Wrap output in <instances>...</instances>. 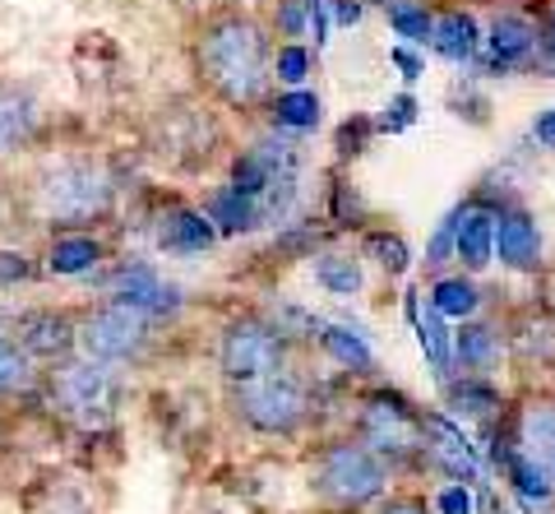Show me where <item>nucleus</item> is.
Returning a JSON list of instances; mask_svg holds the SVG:
<instances>
[{"mask_svg":"<svg viewBox=\"0 0 555 514\" xmlns=\"http://www.w3.org/2000/svg\"><path fill=\"white\" fill-rule=\"evenodd\" d=\"M273 28L255 10L222 0L195 20L190 75L195 89L228 112H255L273 93Z\"/></svg>","mask_w":555,"mask_h":514,"instance_id":"1","label":"nucleus"},{"mask_svg":"<svg viewBox=\"0 0 555 514\" xmlns=\"http://www.w3.org/2000/svg\"><path fill=\"white\" fill-rule=\"evenodd\" d=\"M28 195L51 232H98L116 218L120 177L102 153H61L38 167Z\"/></svg>","mask_w":555,"mask_h":514,"instance_id":"2","label":"nucleus"},{"mask_svg":"<svg viewBox=\"0 0 555 514\" xmlns=\"http://www.w3.org/2000/svg\"><path fill=\"white\" fill-rule=\"evenodd\" d=\"M120 371L126 367L98 362V357H89V352H69V357H61V362H47L42 385H47V399L61 417L98 432V426L116 422L120 403H126V394H130Z\"/></svg>","mask_w":555,"mask_h":514,"instance_id":"3","label":"nucleus"},{"mask_svg":"<svg viewBox=\"0 0 555 514\" xmlns=\"http://www.w3.org/2000/svg\"><path fill=\"white\" fill-rule=\"evenodd\" d=\"M310 491L334 510H366L375 501H385L389 487V459H379L361 436H338L315 445L310 454Z\"/></svg>","mask_w":555,"mask_h":514,"instance_id":"4","label":"nucleus"},{"mask_svg":"<svg viewBox=\"0 0 555 514\" xmlns=\"http://www.w3.org/2000/svg\"><path fill=\"white\" fill-rule=\"evenodd\" d=\"M222 140H228V130H222L214 102L204 93L199 98H167L144 126L149 153L171 171H204L218 158Z\"/></svg>","mask_w":555,"mask_h":514,"instance_id":"5","label":"nucleus"},{"mask_svg":"<svg viewBox=\"0 0 555 514\" xmlns=\"http://www.w3.org/2000/svg\"><path fill=\"white\" fill-rule=\"evenodd\" d=\"M158 324L163 320L107 293L79 311V352L112 367H144L153 357V343H158Z\"/></svg>","mask_w":555,"mask_h":514,"instance_id":"6","label":"nucleus"},{"mask_svg":"<svg viewBox=\"0 0 555 514\" xmlns=\"http://www.w3.org/2000/svg\"><path fill=\"white\" fill-rule=\"evenodd\" d=\"M228 408L246 432L264 440H292L301 436V426L310 422V389L301 375H292L287 367L264 375L250 385H228Z\"/></svg>","mask_w":555,"mask_h":514,"instance_id":"7","label":"nucleus"},{"mask_svg":"<svg viewBox=\"0 0 555 514\" xmlns=\"http://www.w3.org/2000/svg\"><path fill=\"white\" fill-rule=\"evenodd\" d=\"M214 362H218V375L228 385L264 381V375L287 367V330L283 324H273V320H264V316H255V311L232 316L218 330Z\"/></svg>","mask_w":555,"mask_h":514,"instance_id":"8","label":"nucleus"},{"mask_svg":"<svg viewBox=\"0 0 555 514\" xmlns=\"http://www.w3.org/2000/svg\"><path fill=\"white\" fill-rule=\"evenodd\" d=\"M357 436L371 445L379 459H408L426 445L422 436V417L403 408L398 399H385V394H375V399L361 403L357 413Z\"/></svg>","mask_w":555,"mask_h":514,"instance_id":"9","label":"nucleus"},{"mask_svg":"<svg viewBox=\"0 0 555 514\" xmlns=\"http://www.w3.org/2000/svg\"><path fill=\"white\" fill-rule=\"evenodd\" d=\"M47 134V107L28 83L0 79V158L33 149Z\"/></svg>","mask_w":555,"mask_h":514,"instance_id":"10","label":"nucleus"},{"mask_svg":"<svg viewBox=\"0 0 555 514\" xmlns=\"http://www.w3.org/2000/svg\"><path fill=\"white\" fill-rule=\"evenodd\" d=\"M218 236H222L218 222L204 209H195V204H171V209H163L158 222H153V246L171 255V260H190V255L214 250Z\"/></svg>","mask_w":555,"mask_h":514,"instance_id":"11","label":"nucleus"},{"mask_svg":"<svg viewBox=\"0 0 555 514\" xmlns=\"http://www.w3.org/2000/svg\"><path fill=\"white\" fill-rule=\"evenodd\" d=\"M486 51H491L495 70H518V65L542 56V24L528 10L505 5L491 20V28H486Z\"/></svg>","mask_w":555,"mask_h":514,"instance_id":"12","label":"nucleus"},{"mask_svg":"<svg viewBox=\"0 0 555 514\" xmlns=\"http://www.w3.org/2000/svg\"><path fill=\"white\" fill-rule=\"evenodd\" d=\"M14 338L38 362H61V357L79 352V311H24L14 320Z\"/></svg>","mask_w":555,"mask_h":514,"instance_id":"13","label":"nucleus"},{"mask_svg":"<svg viewBox=\"0 0 555 514\" xmlns=\"http://www.w3.org/2000/svg\"><path fill=\"white\" fill-rule=\"evenodd\" d=\"M107 260H112V246L98 232H51V242L42 250V269L56 273V279H83V273H98Z\"/></svg>","mask_w":555,"mask_h":514,"instance_id":"14","label":"nucleus"},{"mask_svg":"<svg viewBox=\"0 0 555 514\" xmlns=\"http://www.w3.org/2000/svg\"><path fill=\"white\" fill-rule=\"evenodd\" d=\"M495 260L514 269V273H532L542 265V228H537V218L528 209H500L495 218Z\"/></svg>","mask_w":555,"mask_h":514,"instance_id":"15","label":"nucleus"},{"mask_svg":"<svg viewBox=\"0 0 555 514\" xmlns=\"http://www.w3.org/2000/svg\"><path fill=\"white\" fill-rule=\"evenodd\" d=\"M107 293L120 297V301H130V306H139V311H149L153 320H167V316L181 311V293L171 283H163L158 269H149V265L116 269V279H112Z\"/></svg>","mask_w":555,"mask_h":514,"instance_id":"16","label":"nucleus"},{"mask_svg":"<svg viewBox=\"0 0 555 514\" xmlns=\"http://www.w3.org/2000/svg\"><path fill=\"white\" fill-rule=\"evenodd\" d=\"M495 218H500V209H491V204H481V200H473L467 209H459L454 260L467 273H481L486 265L495 260Z\"/></svg>","mask_w":555,"mask_h":514,"instance_id":"17","label":"nucleus"},{"mask_svg":"<svg viewBox=\"0 0 555 514\" xmlns=\"http://www.w3.org/2000/svg\"><path fill=\"white\" fill-rule=\"evenodd\" d=\"M430 47L440 51L444 61H473L477 47H481V28H477V14L463 10V5H440L436 10V28H430Z\"/></svg>","mask_w":555,"mask_h":514,"instance_id":"18","label":"nucleus"},{"mask_svg":"<svg viewBox=\"0 0 555 514\" xmlns=\"http://www.w3.org/2000/svg\"><path fill=\"white\" fill-rule=\"evenodd\" d=\"M518 454L555 483V403H528L518 417Z\"/></svg>","mask_w":555,"mask_h":514,"instance_id":"19","label":"nucleus"},{"mask_svg":"<svg viewBox=\"0 0 555 514\" xmlns=\"http://www.w3.org/2000/svg\"><path fill=\"white\" fill-rule=\"evenodd\" d=\"M33 385H38V357L14 338V330H0V408L20 403Z\"/></svg>","mask_w":555,"mask_h":514,"instance_id":"20","label":"nucleus"},{"mask_svg":"<svg viewBox=\"0 0 555 514\" xmlns=\"http://www.w3.org/2000/svg\"><path fill=\"white\" fill-rule=\"evenodd\" d=\"M315 283L334 297H357L366 287V269H361L357 250H315Z\"/></svg>","mask_w":555,"mask_h":514,"instance_id":"21","label":"nucleus"},{"mask_svg":"<svg viewBox=\"0 0 555 514\" xmlns=\"http://www.w3.org/2000/svg\"><path fill=\"white\" fill-rule=\"evenodd\" d=\"M264 112H269V121H273L278 130H292V134H301V130H315V126H320V98L310 93V89L269 93Z\"/></svg>","mask_w":555,"mask_h":514,"instance_id":"22","label":"nucleus"},{"mask_svg":"<svg viewBox=\"0 0 555 514\" xmlns=\"http://www.w3.org/2000/svg\"><path fill=\"white\" fill-rule=\"evenodd\" d=\"M430 306H436L440 316H473L481 306V293L473 279L449 273V279H436V287H430Z\"/></svg>","mask_w":555,"mask_h":514,"instance_id":"23","label":"nucleus"},{"mask_svg":"<svg viewBox=\"0 0 555 514\" xmlns=\"http://www.w3.org/2000/svg\"><path fill=\"white\" fill-rule=\"evenodd\" d=\"M385 14H389V28L403 42H430V28H436V5H426V0H398V5H389Z\"/></svg>","mask_w":555,"mask_h":514,"instance_id":"24","label":"nucleus"},{"mask_svg":"<svg viewBox=\"0 0 555 514\" xmlns=\"http://www.w3.org/2000/svg\"><path fill=\"white\" fill-rule=\"evenodd\" d=\"M454 352H459L463 371H486V367L495 362L500 343H495V334L486 330V324H463L459 338H454Z\"/></svg>","mask_w":555,"mask_h":514,"instance_id":"25","label":"nucleus"},{"mask_svg":"<svg viewBox=\"0 0 555 514\" xmlns=\"http://www.w3.org/2000/svg\"><path fill=\"white\" fill-rule=\"evenodd\" d=\"M320 343H324V348L338 357L343 367H352V371H371V367H375L371 348H366V343H361L352 330H343V324H328V330L320 334Z\"/></svg>","mask_w":555,"mask_h":514,"instance_id":"26","label":"nucleus"},{"mask_svg":"<svg viewBox=\"0 0 555 514\" xmlns=\"http://www.w3.org/2000/svg\"><path fill=\"white\" fill-rule=\"evenodd\" d=\"M310 51L301 42H278L273 51V79L283 83V89H306V75H310Z\"/></svg>","mask_w":555,"mask_h":514,"instance_id":"27","label":"nucleus"},{"mask_svg":"<svg viewBox=\"0 0 555 514\" xmlns=\"http://www.w3.org/2000/svg\"><path fill=\"white\" fill-rule=\"evenodd\" d=\"M361 250L375 255V260L385 265L389 273H403V269H408V260H412L408 242H403V236H398V232H389V228H375V232H366V242H361Z\"/></svg>","mask_w":555,"mask_h":514,"instance_id":"28","label":"nucleus"},{"mask_svg":"<svg viewBox=\"0 0 555 514\" xmlns=\"http://www.w3.org/2000/svg\"><path fill=\"white\" fill-rule=\"evenodd\" d=\"M306 20H310V0H278L273 10V33L283 42H301L306 38Z\"/></svg>","mask_w":555,"mask_h":514,"instance_id":"29","label":"nucleus"},{"mask_svg":"<svg viewBox=\"0 0 555 514\" xmlns=\"http://www.w3.org/2000/svg\"><path fill=\"white\" fill-rule=\"evenodd\" d=\"M38 273H47V269H42V265H33L28 255L0 250V283H33Z\"/></svg>","mask_w":555,"mask_h":514,"instance_id":"30","label":"nucleus"},{"mask_svg":"<svg viewBox=\"0 0 555 514\" xmlns=\"http://www.w3.org/2000/svg\"><path fill=\"white\" fill-rule=\"evenodd\" d=\"M375 514H436V510H430L422 496H385Z\"/></svg>","mask_w":555,"mask_h":514,"instance_id":"31","label":"nucleus"},{"mask_svg":"<svg viewBox=\"0 0 555 514\" xmlns=\"http://www.w3.org/2000/svg\"><path fill=\"white\" fill-rule=\"evenodd\" d=\"M532 140L542 144V149H555V107H551V112H542V116L532 121Z\"/></svg>","mask_w":555,"mask_h":514,"instance_id":"32","label":"nucleus"},{"mask_svg":"<svg viewBox=\"0 0 555 514\" xmlns=\"http://www.w3.org/2000/svg\"><path fill=\"white\" fill-rule=\"evenodd\" d=\"M412 112H416V102L412 98H393V121H385L389 130H403L412 121Z\"/></svg>","mask_w":555,"mask_h":514,"instance_id":"33","label":"nucleus"},{"mask_svg":"<svg viewBox=\"0 0 555 514\" xmlns=\"http://www.w3.org/2000/svg\"><path fill=\"white\" fill-rule=\"evenodd\" d=\"M338 20H343V24H357V20H361V5H357V0H338Z\"/></svg>","mask_w":555,"mask_h":514,"instance_id":"34","label":"nucleus"},{"mask_svg":"<svg viewBox=\"0 0 555 514\" xmlns=\"http://www.w3.org/2000/svg\"><path fill=\"white\" fill-rule=\"evenodd\" d=\"M171 5H181V10H190V14H204V10L222 5V0H171Z\"/></svg>","mask_w":555,"mask_h":514,"instance_id":"35","label":"nucleus"}]
</instances>
